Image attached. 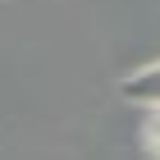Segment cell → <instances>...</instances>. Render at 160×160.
<instances>
[{"label": "cell", "mask_w": 160, "mask_h": 160, "mask_svg": "<svg viewBox=\"0 0 160 160\" xmlns=\"http://www.w3.org/2000/svg\"><path fill=\"white\" fill-rule=\"evenodd\" d=\"M156 156H160V151H156Z\"/></svg>", "instance_id": "3"}, {"label": "cell", "mask_w": 160, "mask_h": 160, "mask_svg": "<svg viewBox=\"0 0 160 160\" xmlns=\"http://www.w3.org/2000/svg\"><path fill=\"white\" fill-rule=\"evenodd\" d=\"M123 96L133 101V105H151V110H160V64H147V69L128 73V78H123Z\"/></svg>", "instance_id": "1"}, {"label": "cell", "mask_w": 160, "mask_h": 160, "mask_svg": "<svg viewBox=\"0 0 160 160\" xmlns=\"http://www.w3.org/2000/svg\"><path fill=\"white\" fill-rule=\"evenodd\" d=\"M147 142H151V147H156V151H160V110H156V119H151V123H147Z\"/></svg>", "instance_id": "2"}]
</instances>
